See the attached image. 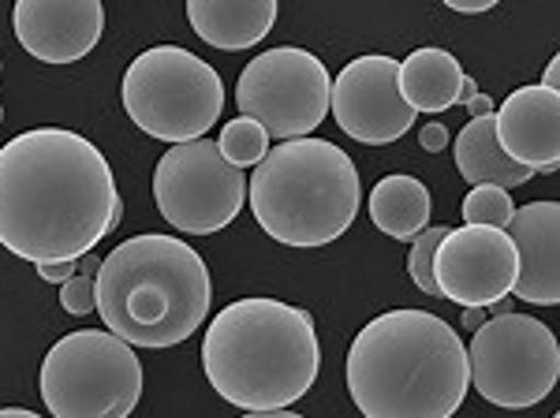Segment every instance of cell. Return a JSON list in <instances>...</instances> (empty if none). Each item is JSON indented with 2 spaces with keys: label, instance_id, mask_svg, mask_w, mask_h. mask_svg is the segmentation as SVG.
I'll list each match as a JSON object with an SVG mask.
<instances>
[{
  "label": "cell",
  "instance_id": "1",
  "mask_svg": "<svg viewBox=\"0 0 560 418\" xmlns=\"http://www.w3.org/2000/svg\"><path fill=\"white\" fill-rule=\"evenodd\" d=\"M120 217L116 176L86 135L34 127L0 147V247L15 258L79 262Z\"/></svg>",
  "mask_w": 560,
  "mask_h": 418
},
{
  "label": "cell",
  "instance_id": "2",
  "mask_svg": "<svg viewBox=\"0 0 560 418\" xmlns=\"http://www.w3.org/2000/svg\"><path fill=\"white\" fill-rule=\"evenodd\" d=\"M348 393L363 418H453L464 404L467 344L430 311H388L348 348Z\"/></svg>",
  "mask_w": 560,
  "mask_h": 418
},
{
  "label": "cell",
  "instance_id": "3",
  "mask_svg": "<svg viewBox=\"0 0 560 418\" xmlns=\"http://www.w3.org/2000/svg\"><path fill=\"white\" fill-rule=\"evenodd\" d=\"M202 370L240 411H288L322 370L314 317L280 299H236L202 336Z\"/></svg>",
  "mask_w": 560,
  "mask_h": 418
},
{
  "label": "cell",
  "instance_id": "4",
  "mask_svg": "<svg viewBox=\"0 0 560 418\" xmlns=\"http://www.w3.org/2000/svg\"><path fill=\"white\" fill-rule=\"evenodd\" d=\"M210 303V266L176 235H131L97 269V314L131 348H176L202 329Z\"/></svg>",
  "mask_w": 560,
  "mask_h": 418
},
{
  "label": "cell",
  "instance_id": "5",
  "mask_svg": "<svg viewBox=\"0 0 560 418\" xmlns=\"http://www.w3.org/2000/svg\"><path fill=\"white\" fill-rule=\"evenodd\" d=\"M247 202L261 232L284 247H329L359 217V169L337 142H280L255 165Z\"/></svg>",
  "mask_w": 560,
  "mask_h": 418
},
{
  "label": "cell",
  "instance_id": "6",
  "mask_svg": "<svg viewBox=\"0 0 560 418\" xmlns=\"http://www.w3.org/2000/svg\"><path fill=\"white\" fill-rule=\"evenodd\" d=\"M131 124L161 142H195L221 120L224 83L202 57L179 45H153L139 53L120 86Z\"/></svg>",
  "mask_w": 560,
  "mask_h": 418
},
{
  "label": "cell",
  "instance_id": "7",
  "mask_svg": "<svg viewBox=\"0 0 560 418\" xmlns=\"http://www.w3.org/2000/svg\"><path fill=\"white\" fill-rule=\"evenodd\" d=\"M38 385L52 418H128L142 399V362L108 329H75L45 351Z\"/></svg>",
  "mask_w": 560,
  "mask_h": 418
},
{
  "label": "cell",
  "instance_id": "8",
  "mask_svg": "<svg viewBox=\"0 0 560 418\" xmlns=\"http://www.w3.org/2000/svg\"><path fill=\"white\" fill-rule=\"evenodd\" d=\"M467 378L478 396L509 411H527L541 404L560 378L553 329L530 314L490 317L467 344Z\"/></svg>",
  "mask_w": 560,
  "mask_h": 418
},
{
  "label": "cell",
  "instance_id": "9",
  "mask_svg": "<svg viewBox=\"0 0 560 418\" xmlns=\"http://www.w3.org/2000/svg\"><path fill=\"white\" fill-rule=\"evenodd\" d=\"M332 79L329 68L306 49L277 45L240 71L236 105L240 116L255 120L269 139H311L329 116Z\"/></svg>",
  "mask_w": 560,
  "mask_h": 418
},
{
  "label": "cell",
  "instance_id": "10",
  "mask_svg": "<svg viewBox=\"0 0 560 418\" xmlns=\"http://www.w3.org/2000/svg\"><path fill=\"white\" fill-rule=\"evenodd\" d=\"M153 202L176 232L213 235L247 206V176L229 165L210 139L168 147L153 172Z\"/></svg>",
  "mask_w": 560,
  "mask_h": 418
},
{
  "label": "cell",
  "instance_id": "11",
  "mask_svg": "<svg viewBox=\"0 0 560 418\" xmlns=\"http://www.w3.org/2000/svg\"><path fill=\"white\" fill-rule=\"evenodd\" d=\"M396 71H400V60L370 53V57L345 63V71L332 79L329 108L348 139L363 147H388L411 131L419 113L400 97Z\"/></svg>",
  "mask_w": 560,
  "mask_h": 418
},
{
  "label": "cell",
  "instance_id": "12",
  "mask_svg": "<svg viewBox=\"0 0 560 418\" xmlns=\"http://www.w3.org/2000/svg\"><path fill=\"white\" fill-rule=\"evenodd\" d=\"M516 247L501 229L464 224L448 229L433 254V285L438 295L448 303L467 306H493L512 295L516 285Z\"/></svg>",
  "mask_w": 560,
  "mask_h": 418
},
{
  "label": "cell",
  "instance_id": "13",
  "mask_svg": "<svg viewBox=\"0 0 560 418\" xmlns=\"http://www.w3.org/2000/svg\"><path fill=\"white\" fill-rule=\"evenodd\" d=\"M15 38L42 63H75L94 53L105 34L97 0H20L12 8Z\"/></svg>",
  "mask_w": 560,
  "mask_h": 418
},
{
  "label": "cell",
  "instance_id": "14",
  "mask_svg": "<svg viewBox=\"0 0 560 418\" xmlns=\"http://www.w3.org/2000/svg\"><path fill=\"white\" fill-rule=\"evenodd\" d=\"M497 147L516 165L557 172L560 165V94L546 86H520L493 113Z\"/></svg>",
  "mask_w": 560,
  "mask_h": 418
},
{
  "label": "cell",
  "instance_id": "15",
  "mask_svg": "<svg viewBox=\"0 0 560 418\" xmlns=\"http://www.w3.org/2000/svg\"><path fill=\"white\" fill-rule=\"evenodd\" d=\"M504 235L516 247V285L512 295L523 303L557 306L560 303V206L530 202L512 213Z\"/></svg>",
  "mask_w": 560,
  "mask_h": 418
},
{
  "label": "cell",
  "instance_id": "16",
  "mask_svg": "<svg viewBox=\"0 0 560 418\" xmlns=\"http://www.w3.org/2000/svg\"><path fill=\"white\" fill-rule=\"evenodd\" d=\"M187 23L213 49L240 53L250 49L273 31V0H187Z\"/></svg>",
  "mask_w": 560,
  "mask_h": 418
},
{
  "label": "cell",
  "instance_id": "17",
  "mask_svg": "<svg viewBox=\"0 0 560 418\" xmlns=\"http://www.w3.org/2000/svg\"><path fill=\"white\" fill-rule=\"evenodd\" d=\"M467 71L459 68V60L448 49L427 45V49H415L408 60H400L396 71V86L400 97L408 102L415 113H445V108L459 105V86H464Z\"/></svg>",
  "mask_w": 560,
  "mask_h": 418
},
{
  "label": "cell",
  "instance_id": "18",
  "mask_svg": "<svg viewBox=\"0 0 560 418\" xmlns=\"http://www.w3.org/2000/svg\"><path fill=\"white\" fill-rule=\"evenodd\" d=\"M453 158L456 169L467 184L475 187H523L535 179V172L516 165L501 147H497V131H493V116H482V120L464 124V131L453 139Z\"/></svg>",
  "mask_w": 560,
  "mask_h": 418
},
{
  "label": "cell",
  "instance_id": "19",
  "mask_svg": "<svg viewBox=\"0 0 560 418\" xmlns=\"http://www.w3.org/2000/svg\"><path fill=\"white\" fill-rule=\"evenodd\" d=\"M366 206H370V221L388 240H415L419 232L430 229V213H433L430 190L415 176H404V172L385 176L382 184L370 190Z\"/></svg>",
  "mask_w": 560,
  "mask_h": 418
},
{
  "label": "cell",
  "instance_id": "20",
  "mask_svg": "<svg viewBox=\"0 0 560 418\" xmlns=\"http://www.w3.org/2000/svg\"><path fill=\"white\" fill-rule=\"evenodd\" d=\"M217 150H221V158L229 161V165L250 169V165H258V161L269 153V135L261 131L255 120H247V116H236L232 124L221 127Z\"/></svg>",
  "mask_w": 560,
  "mask_h": 418
},
{
  "label": "cell",
  "instance_id": "21",
  "mask_svg": "<svg viewBox=\"0 0 560 418\" xmlns=\"http://www.w3.org/2000/svg\"><path fill=\"white\" fill-rule=\"evenodd\" d=\"M516 202L501 187H471L464 198V224H482V229H509Z\"/></svg>",
  "mask_w": 560,
  "mask_h": 418
},
{
  "label": "cell",
  "instance_id": "22",
  "mask_svg": "<svg viewBox=\"0 0 560 418\" xmlns=\"http://www.w3.org/2000/svg\"><path fill=\"white\" fill-rule=\"evenodd\" d=\"M448 229H441V224H430L427 232L415 235L411 243V254H408V272L411 280L422 288L427 295H438V285H433V254H438V243L445 240ZM441 299V295H438Z\"/></svg>",
  "mask_w": 560,
  "mask_h": 418
},
{
  "label": "cell",
  "instance_id": "23",
  "mask_svg": "<svg viewBox=\"0 0 560 418\" xmlns=\"http://www.w3.org/2000/svg\"><path fill=\"white\" fill-rule=\"evenodd\" d=\"M60 303H65V311L75 317L97 311V277L75 272L71 280H65V285H60Z\"/></svg>",
  "mask_w": 560,
  "mask_h": 418
},
{
  "label": "cell",
  "instance_id": "24",
  "mask_svg": "<svg viewBox=\"0 0 560 418\" xmlns=\"http://www.w3.org/2000/svg\"><path fill=\"white\" fill-rule=\"evenodd\" d=\"M419 147L430 153H445L448 150V127L445 124H427L419 131Z\"/></svg>",
  "mask_w": 560,
  "mask_h": 418
},
{
  "label": "cell",
  "instance_id": "25",
  "mask_svg": "<svg viewBox=\"0 0 560 418\" xmlns=\"http://www.w3.org/2000/svg\"><path fill=\"white\" fill-rule=\"evenodd\" d=\"M38 269L42 280H49V285H65V280H71L79 272L75 262H49V266H34Z\"/></svg>",
  "mask_w": 560,
  "mask_h": 418
},
{
  "label": "cell",
  "instance_id": "26",
  "mask_svg": "<svg viewBox=\"0 0 560 418\" xmlns=\"http://www.w3.org/2000/svg\"><path fill=\"white\" fill-rule=\"evenodd\" d=\"M467 113H471V120H482V116H493L497 113V105H493V97L490 94H482V90H478L475 97H467Z\"/></svg>",
  "mask_w": 560,
  "mask_h": 418
},
{
  "label": "cell",
  "instance_id": "27",
  "mask_svg": "<svg viewBox=\"0 0 560 418\" xmlns=\"http://www.w3.org/2000/svg\"><path fill=\"white\" fill-rule=\"evenodd\" d=\"M497 4V0H448V12H459V15H482L490 12V8Z\"/></svg>",
  "mask_w": 560,
  "mask_h": 418
},
{
  "label": "cell",
  "instance_id": "28",
  "mask_svg": "<svg viewBox=\"0 0 560 418\" xmlns=\"http://www.w3.org/2000/svg\"><path fill=\"white\" fill-rule=\"evenodd\" d=\"M486 322H490V311H486V306H467L464 311V329L467 333H475L478 325H486Z\"/></svg>",
  "mask_w": 560,
  "mask_h": 418
},
{
  "label": "cell",
  "instance_id": "29",
  "mask_svg": "<svg viewBox=\"0 0 560 418\" xmlns=\"http://www.w3.org/2000/svg\"><path fill=\"white\" fill-rule=\"evenodd\" d=\"M538 86H546V90H553V94H560V57H553V60L546 63V76H541Z\"/></svg>",
  "mask_w": 560,
  "mask_h": 418
},
{
  "label": "cell",
  "instance_id": "30",
  "mask_svg": "<svg viewBox=\"0 0 560 418\" xmlns=\"http://www.w3.org/2000/svg\"><path fill=\"white\" fill-rule=\"evenodd\" d=\"M75 266H79V272H86V277H97V269H102V258L90 251V254H83V258L75 262Z\"/></svg>",
  "mask_w": 560,
  "mask_h": 418
},
{
  "label": "cell",
  "instance_id": "31",
  "mask_svg": "<svg viewBox=\"0 0 560 418\" xmlns=\"http://www.w3.org/2000/svg\"><path fill=\"white\" fill-rule=\"evenodd\" d=\"M240 418H303V415H295V411H247Z\"/></svg>",
  "mask_w": 560,
  "mask_h": 418
},
{
  "label": "cell",
  "instance_id": "32",
  "mask_svg": "<svg viewBox=\"0 0 560 418\" xmlns=\"http://www.w3.org/2000/svg\"><path fill=\"white\" fill-rule=\"evenodd\" d=\"M0 418H42V415L26 411V407H0Z\"/></svg>",
  "mask_w": 560,
  "mask_h": 418
},
{
  "label": "cell",
  "instance_id": "33",
  "mask_svg": "<svg viewBox=\"0 0 560 418\" xmlns=\"http://www.w3.org/2000/svg\"><path fill=\"white\" fill-rule=\"evenodd\" d=\"M0 120H4V108H0Z\"/></svg>",
  "mask_w": 560,
  "mask_h": 418
},
{
  "label": "cell",
  "instance_id": "34",
  "mask_svg": "<svg viewBox=\"0 0 560 418\" xmlns=\"http://www.w3.org/2000/svg\"><path fill=\"white\" fill-rule=\"evenodd\" d=\"M0 68H4V60H0Z\"/></svg>",
  "mask_w": 560,
  "mask_h": 418
},
{
  "label": "cell",
  "instance_id": "35",
  "mask_svg": "<svg viewBox=\"0 0 560 418\" xmlns=\"http://www.w3.org/2000/svg\"><path fill=\"white\" fill-rule=\"evenodd\" d=\"M553 418H560V415H553Z\"/></svg>",
  "mask_w": 560,
  "mask_h": 418
}]
</instances>
